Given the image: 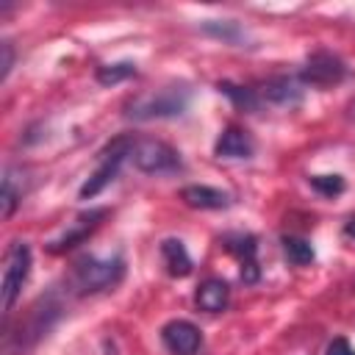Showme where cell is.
<instances>
[{
	"label": "cell",
	"mask_w": 355,
	"mask_h": 355,
	"mask_svg": "<svg viewBox=\"0 0 355 355\" xmlns=\"http://www.w3.org/2000/svg\"><path fill=\"white\" fill-rule=\"evenodd\" d=\"M191 100V89L183 83H166L161 89H150L141 94H133L122 114L133 122H153V119H175L183 116Z\"/></svg>",
	"instance_id": "cell-1"
},
{
	"label": "cell",
	"mask_w": 355,
	"mask_h": 355,
	"mask_svg": "<svg viewBox=\"0 0 355 355\" xmlns=\"http://www.w3.org/2000/svg\"><path fill=\"white\" fill-rule=\"evenodd\" d=\"M125 277V261L122 255H111V258H97V255H83L75 261L69 283L75 288V294L86 297V294H100L108 291L114 286H119Z\"/></svg>",
	"instance_id": "cell-2"
},
{
	"label": "cell",
	"mask_w": 355,
	"mask_h": 355,
	"mask_svg": "<svg viewBox=\"0 0 355 355\" xmlns=\"http://www.w3.org/2000/svg\"><path fill=\"white\" fill-rule=\"evenodd\" d=\"M130 161L144 175H172L183 166L180 153L161 139H133Z\"/></svg>",
	"instance_id": "cell-3"
},
{
	"label": "cell",
	"mask_w": 355,
	"mask_h": 355,
	"mask_svg": "<svg viewBox=\"0 0 355 355\" xmlns=\"http://www.w3.org/2000/svg\"><path fill=\"white\" fill-rule=\"evenodd\" d=\"M130 147H133V136H119V139H114L111 144H105L103 153H100V166H97V169L89 175V180L80 186L78 197H80V200L97 197V194L119 175L122 161L130 158Z\"/></svg>",
	"instance_id": "cell-4"
},
{
	"label": "cell",
	"mask_w": 355,
	"mask_h": 355,
	"mask_svg": "<svg viewBox=\"0 0 355 355\" xmlns=\"http://www.w3.org/2000/svg\"><path fill=\"white\" fill-rule=\"evenodd\" d=\"M61 311H64V305L58 302V297H55V291H50V294H44V297H39L36 302H33V308H31V313H28V319H25V324H19V333H8V338L6 341H19V349H28V347H33L42 336H47V330L58 322V316H61Z\"/></svg>",
	"instance_id": "cell-5"
},
{
	"label": "cell",
	"mask_w": 355,
	"mask_h": 355,
	"mask_svg": "<svg viewBox=\"0 0 355 355\" xmlns=\"http://www.w3.org/2000/svg\"><path fill=\"white\" fill-rule=\"evenodd\" d=\"M31 247L25 241H11L8 252H6V266H3V311L8 313L31 275Z\"/></svg>",
	"instance_id": "cell-6"
},
{
	"label": "cell",
	"mask_w": 355,
	"mask_h": 355,
	"mask_svg": "<svg viewBox=\"0 0 355 355\" xmlns=\"http://www.w3.org/2000/svg\"><path fill=\"white\" fill-rule=\"evenodd\" d=\"M349 75L347 64L336 55V53H327V50H319V53H311L300 69V80L305 86H316V89H330V86H338L344 78Z\"/></svg>",
	"instance_id": "cell-7"
},
{
	"label": "cell",
	"mask_w": 355,
	"mask_h": 355,
	"mask_svg": "<svg viewBox=\"0 0 355 355\" xmlns=\"http://www.w3.org/2000/svg\"><path fill=\"white\" fill-rule=\"evenodd\" d=\"M105 216H108V208H89V211L80 214L58 239H53V241L47 244V250H50L53 255H61V252H67V250L83 244V241L100 227V222H103Z\"/></svg>",
	"instance_id": "cell-8"
},
{
	"label": "cell",
	"mask_w": 355,
	"mask_h": 355,
	"mask_svg": "<svg viewBox=\"0 0 355 355\" xmlns=\"http://www.w3.org/2000/svg\"><path fill=\"white\" fill-rule=\"evenodd\" d=\"M161 341L172 355H197L202 347V333L189 319H172L161 327Z\"/></svg>",
	"instance_id": "cell-9"
},
{
	"label": "cell",
	"mask_w": 355,
	"mask_h": 355,
	"mask_svg": "<svg viewBox=\"0 0 355 355\" xmlns=\"http://www.w3.org/2000/svg\"><path fill=\"white\" fill-rule=\"evenodd\" d=\"M305 83L300 80V75H272L261 83V100L280 105V108H294L302 103V89Z\"/></svg>",
	"instance_id": "cell-10"
},
{
	"label": "cell",
	"mask_w": 355,
	"mask_h": 355,
	"mask_svg": "<svg viewBox=\"0 0 355 355\" xmlns=\"http://www.w3.org/2000/svg\"><path fill=\"white\" fill-rule=\"evenodd\" d=\"M255 153V141L247 130L241 128H225L219 133V139L214 141V155L216 158H227V161H241V158H250Z\"/></svg>",
	"instance_id": "cell-11"
},
{
	"label": "cell",
	"mask_w": 355,
	"mask_h": 355,
	"mask_svg": "<svg viewBox=\"0 0 355 355\" xmlns=\"http://www.w3.org/2000/svg\"><path fill=\"white\" fill-rule=\"evenodd\" d=\"M180 200L189 208H200V211H219V208H230L233 197L222 189L205 186V183H191L186 189H180Z\"/></svg>",
	"instance_id": "cell-12"
},
{
	"label": "cell",
	"mask_w": 355,
	"mask_h": 355,
	"mask_svg": "<svg viewBox=\"0 0 355 355\" xmlns=\"http://www.w3.org/2000/svg\"><path fill=\"white\" fill-rule=\"evenodd\" d=\"M194 302L205 313H222L227 308V302H230V286L222 277H208V280H202L197 286Z\"/></svg>",
	"instance_id": "cell-13"
},
{
	"label": "cell",
	"mask_w": 355,
	"mask_h": 355,
	"mask_svg": "<svg viewBox=\"0 0 355 355\" xmlns=\"http://www.w3.org/2000/svg\"><path fill=\"white\" fill-rule=\"evenodd\" d=\"M25 169L19 166H6L3 172V194H0V211H3V219H11V214L17 211V205L22 202V194H25Z\"/></svg>",
	"instance_id": "cell-14"
},
{
	"label": "cell",
	"mask_w": 355,
	"mask_h": 355,
	"mask_svg": "<svg viewBox=\"0 0 355 355\" xmlns=\"http://www.w3.org/2000/svg\"><path fill=\"white\" fill-rule=\"evenodd\" d=\"M161 258H164V266L172 277H186L194 269L191 255H189V250L180 239H164L161 241Z\"/></svg>",
	"instance_id": "cell-15"
},
{
	"label": "cell",
	"mask_w": 355,
	"mask_h": 355,
	"mask_svg": "<svg viewBox=\"0 0 355 355\" xmlns=\"http://www.w3.org/2000/svg\"><path fill=\"white\" fill-rule=\"evenodd\" d=\"M200 31L205 36L219 39V42L233 44V47H244V42H247V31L233 19H205V22H200Z\"/></svg>",
	"instance_id": "cell-16"
},
{
	"label": "cell",
	"mask_w": 355,
	"mask_h": 355,
	"mask_svg": "<svg viewBox=\"0 0 355 355\" xmlns=\"http://www.w3.org/2000/svg\"><path fill=\"white\" fill-rule=\"evenodd\" d=\"M216 89H219V94H225V97H227L239 111H244V114H252V111L261 108V94H258L255 89H250V86H239V83H233V80H219Z\"/></svg>",
	"instance_id": "cell-17"
},
{
	"label": "cell",
	"mask_w": 355,
	"mask_h": 355,
	"mask_svg": "<svg viewBox=\"0 0 355 355\" xmlns=\"http://www.w3.org/2000/svg\"><path fill=\"white\" fill-rule=\"evenodd\" d=\"M219 244H222L230 255H236L241 263L258 261V258H255V255H258V239H255L252 233H225V236L219 239Z\"/></svg>",
	"instance_id": "cell-18"
},
{
	"label": "cell",
	"mask_w": 355,
	"mask_h": 355,
	"mask_svg": "<svg viewBox=\"0 0 355 355\" xmlns=\"http://www.w3.org/2000/svg\"><path fill=\"white\" fill-rule=\"evenodd\" d=\"M280 244H283V255H286L288 263H294V266H308V263L316 258L311 241H305V239H300V236H283Z\"/></svg>",
	"instance_id": "cell-19"
},
{
	"label": "cell",
	"mask_w": 355,
	"mask_h": 355,
	"mask_svg": "<svg viewBox=\"0 0 355 355\" xmlns=\"http://www.w3.org/2000/svg\"><path fill=\"white\" fill-rule=\"evenodd\" d=\"M133 75H136V64H133V61L103 64V67H97V72H94V78H97L100 86H116V83H122V80H128V78H133Z\"/></svg>",
	"instance_id": "cell-20"
},
{
	"label": "cell",
	"mask_w": 355,
	"mask_h": 355,
	"mask_svg": "<svg viewBox=\"0 0 355 355\" xmlns=\"http://www.w3.org/2000/svg\"><path fill=\"white\" fill-rule=\"evenodd\" d=\"M308 183L322 197H338L347 189V183H344L341 175H313V178H308Z\"/></svg>",
	"instance_id": "cell-21"
},
{
	"label": "cell",
	"mask_w": 355,
	"mask_h": 355,
	"mask_svg": "<svg viewBox=\"0 0 355 355\" xmlns=\"http://www.w3.org/2000/svg\"><path fill=\"white\" fill-rule=\"evenodd\" d=\"M11 67H14V44L8 39L0 42V80H6L11 75Z\"/></svg>",
	"instance_id": "cell-22"
},
{
	"label": "cell",
	"mask_w": 355,
	"mask_h": 355,
	"mask_svg": "<svg viewBox=\"0 0 355 355\" xmlns=\"http://www.w3.org/2000/svg\"><path fill=\"white\" fill-rule=\"evenodd\" d=\"M241 280H244L247 286H252V283H258V280H261V266H258V261L241 263Z\"/></svg>",
	"instance_id": "cell-23"
},
{
	"label": "cell",
	"mask_w": 355,
	"mask_h": 355,
	"mask_svg": "<svg viewBox=\"0 0 355 355\" xmlns=\"http://www.w3.org/2000/svg\"><path fill=\"white\" fill-rule=\"evenodd\" d=\"M324 355H355V349L349 347L347 338H333V341L327 344V352H324Z\"/></svg>",
	"instance_id": "cell-24"
},
{
	"label": "cell",
	"mask_w": 355,
	"mask_h": 355,
	"mask_svg": "<svg viewBox=\"0 0 355 355\" xmlns=\"http://www.w3.org/2000/svg\"><path fill=\"white\" fill-rule=\"evenodd\" d=\"M344 236H347V239H355V216L347 219V225H344Z\"/></svg>",
	"instance_id": "cell-25"
}]
</instances>
